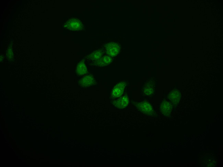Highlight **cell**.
Wrapping results in <instances>:
<instances>
[{"label":"cell","mask_w":223,"mask_h":167,"mask_svg":"<svg viewBox=\"0 0 223 167\" xmlns=\"http://www.w3.org/2000/svg\"><path fill=\"white\" fill-rule=\"evenodd\" d=\"M169 98L174 104H177L181 98V94L177 90H173L169 94Z\"/></svg>","instance_id":"7a4b0ae2"},{"label":"cell","mask_w":223,"mask_h":167,"mask_svg":"<svg viewBox=\"0 0 223 167\" xmlns=\"http://www.w3.org/2000/svg\"><path fill=\"white\" fill-rule=\"evenodd\" d=\"M119 50V46L118 44L115 42H110L106 46L107 53L110 56H116L118 53Z\"/></svg>","instance_id":"6da1fadb"},{"label":"cell","mask_w":223,"mask_h":167,"mask_svg":"<svg viewBox=\"0 0 223 167\" xmlns=\"http://www.w3.org/2000/svg\"><path fill=\"white\" fill-rule=\"evenodd\" d=\"M124 88L125 85L124 83L118 84L114 88L112 92V95L115 97L119 96L123 92Z\"/></svg>","instance_id":"3957f363"},{"label":"cell","mask_w":223,"mask_h":167,"mask_svg":"<svg viewBox=\"0 0 223 167\" xmlns=\"http://www.w3.org/2000/svg\"><path fill=\"white\" fill-rule=\"evenodd\" d=\"M80 26L79 21L77 20H71L68 23L67 27L71 30H76L79 29Z\"/></svg>","instance_id":"277c9868"},{"label":"cell","mask_w":223,"mask_h":167,"mask_svg":"<svg viewBox=\"0 0 223 167\" xmlns=\"http://www.w3.org/2000/svg\"><path fill=\"white\" fill-rule=\"evenodd\" d=\"M161 109L162 112L164 114H168L171 112V106L168 102H164L162 105Z\"/></svg>","instance_id":"5b68a950"},{"label":"cell","mask_w":223,"mask_h":167,"mask_svg":"<svg viewBox=\"0 0 223 167\" xmlns=\"http://www.w3.org/2000/svg\"><path fill=\"white\" fill-rule=\"evenodd\" d=\"M142 109L146 113L150 112L152 110V108L149 104L147 103H144L141 106Z\"/></svg>","instance_id":"8992f818"},{"label":"cell","mask_w":223,"mask_h":167,"mask_svg":"<svg viewBox=\"0 0 223 167\" xmlns=\"http://www.w3.org/2000/svg\"><path fill=\"white\" fill-rule=\"evenodd\" d=\"M119 104L122 106H126L127 103V100L126 98H123L119 101Z\"/></svg>","instance_id":"ba28073f"},{"label":"cell","mask_w":223,"mask_h":167,"mask_svg":"<svg viewBox=\"0 0 223 167\" xmlns=\"http://www.w3.org/2000/svg\"><path fill=\"white\" fill-rule=\"evenodd\" d=\"M77 70L78 73L79 74H83L84 73L85 70H86L84 64L82 63L80 64L78 67Z\"/></svg>","instance_id":"52a82bcc"}]
</instances>
